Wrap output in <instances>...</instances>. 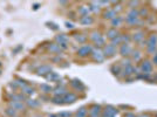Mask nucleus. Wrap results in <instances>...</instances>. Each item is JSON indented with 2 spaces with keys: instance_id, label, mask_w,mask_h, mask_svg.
<instances>
[{
  "instance_id": "1",
  "label": "nucleus",
  "mask_w": 157,
  "mask_h": 117,
  "mask_svg": "<svg viewBox=\"0 0 157 117\" xmlns=\"http://www.w3.org/2000/svg\"><path fill=\"white\" fill-rule=\"evenodd\" d=\"M147 49L150 54H155L157 52V35H150L147 41Z\"/></svg>"
},
{
  "instance_id": "2",
  "label": "nucleus",
  "mask_w": 157,
  "mask_h": 117,
  "mask_svg": "<svg viewBox=\"0 0 157 117\" xmlns=\"http://www.w3.org/2000/svg\"><path fill=\"white\" fill-rule=\"evenodd\" d=\"M138 16H140L138 12L135 11V8H133V9H130V11L128 12V14H127V16H126V22H127L128 25H135V23H137V21H138Z\"/></svg>"
},
{
  "instance_id": "3",
  "label": "nucleus",
  "mask_w": 157,
  "mask_h": 117,
  "mask_svg": "<svg viewBox=\"0 0 157 117\" xmlns=\"http://www.w3.org/2000/svg\"><path fill=\"white\" fill-rule=\"evenodd\" d=\"M93 46L91 45H82L81 47H78V55L80 57H87L88 55H90L91 54V52H93Z\"/></svg>"
},
{
  "instance_id": "4",
  "label": "nucleus",
  "mask_w": 157,
  "mask_h": 117,
  "mask_svg": "<svg viewBox=\"0 0 157 117\" xmlns=\"http://www.w3.org/2000/svg\"><path fill=\"white\" fill-rule=\"evenodd\" d=\"M52 72H53V68H52L51 65H41V66H39L38 69L35 70L36 75H39V76H45V77H46L49 73H52Z\"/></svg>"
},
{
  "instance_id": "5",
  "label": "nucleus",
  "mask_w": 157,
  "mask_h": 117,
  "mask_svg": "<svg viewBox=\"0 0 157 117\" xmlns=\"http://www.w3.org/2000/svg\"><path fill=\"white\" fill-rule=\"evenodd\" d=\"M90 55H91V57L95 62H103L104 59H106V56L103 54V50L101 48H94Z\"/></svg>"
},
{
  "instance_id": "6",
  "label": "nucleus",
  "mask_w": 157,
  "mask_h": 117,
  "mask_svg": "<svg viewBox=\"0 0 157 117\" xmlns=\"http://www.w3.org/2000/svg\"><path fill=\"white\" fill-rule=\"evenodd\" d=\"M8 107L12 108V109H14L18 113H22L27 108L26 104H25V102H16V101H8Z\"/></svg>"
},
{
  "instance_id": "7",
  "label": "nucleus",
  "mask_w": 157,
  "mask_h": 117,
  "mask_svg": "<svg viewBox=\"0 0 157 117\" xmlns=\"http://www.w3.org/2000/svg\"><path fill=\"white\" fill-rule=\"evenodd\" d=\"M102 114V108L98 104H93L88 109V117H101Z\"/></svg>"
},
{
  "instance_id": "8",
  "label": "nucleus",
  "mask_w": 157,
  "mask_h": 117,
  "mask_svg": "<svg viewBox=\"0 0 157 117\" xmlns=\"http://www.w3.org/2000/svg\"><path fill=\"white\" fill-rule=\"evenodd\" d=\"M102 50H103V54H104L106 57H111V56H114V55L117 53V48H116L115 46H113L111 43L106 45V46L103 47Z\"/></svg>"
},
{
  "instance_id": "9",
  "label": "nucleus",
  "mask_w": 157,
  "mask_h": 117,
  "mask_svg": "<svg viewBox=\"0 0 157 117\" xmlns=\"http://www.w3.org/2000/svg\"><path fill=\"white\" fill-rule=\"evenodd\" d=\"M133 52V48L130 46V43H122L120 46V54L122 56H129Z\"/></svg>"
},
{
  "instance_id": "10",
  "label": "nucleus",
  "mask_w": 157,
  "mask_h": 117,
  "mask_svg": "<svg viewBox=\"0 0 157 117\" xmlns=\"http://www.w3.org/2000/svg\"><path fill=\"white\" fill-rule=\"evenodd\" d=\"M53 95L54 96H60V97H64L67 93H68V90H67V88L65 87V86H58V87H55V88H53Z\"/></svg>"
},
{
  "instance_id": "11",
  "label": "nucleus",
  "mask_w": 157,
  "mask_h": 117,
  "mask_svg": "<svg viewBox=\"0 0 157 117\" xmlns=\"http://www.w3.org/2000/svg\"><path fill=\"white\" fill-rule=\"evenodd\" d=\"M102 111H103V116L106 117H116L117 113H118V110L111 106H107Z\"/></svg>"
},
{
  "instance_id": "12",
  "label": "nucleus",
  "mask_w": 157,
  "mask_h": 117,
  "mask_svg": "<svg viewBox=\"0 0 157 117\" xmlns=\"http://www.w3.org/2000/svg\"><path fill=\"white\" fill-rule=\"evenodd\" d=\"M141 70L143 74H150L153 72V63L149 60H144L141 65Z\"/></svg>"
},
{
  "instance_id": "13",
  "label": "nucleus",
  "mask_w": 157,
  "mask_h": 117,
  "mask_svg": "<svg viewBox=\"0 0 157 117\" xmlns=\"http://www.w3.org/2000/svg\"><path fill=\"white\" fill-rule=\"evenodd\" d=\"M27 97L22 93H14L9 95V101H16V102H26Z\"/></svg>"
},
{
  "instance_id": "14",
  "label": "nucleus",
  "mask_w": 157,
  "mask_h": 117,
  "mask_svg": "<svg viewBox=\"0 0 157 117\" xmlns=\"http://www.w3.org/2000/svg\"><path fill=\"white\" fill-rule=\"evenodd\" d=\"M47 49L51 52V53H53V54H56V55H60V53H62V49H61V47L56 43V42H53V43H49L48 46H47Z\"/></svg>"
},
{
  "instance_id": "15",
  "label": "nucleus",
  "mask_w": 157,
  "mask_h": 117,
  "mask_svg": "<svg viewBox=\"0 0 157 117\" xmlns=\"http://www.w3.org/2000/svg\"><path fill=\"white\" fill-rule=\"evenodd\" d=\"M64 104H69V103H74L78 99V96L74 93H67L64 97Z\"/></svg>"
},
{
  "instance_id": "16",
  "label": "nucleus",
  "mask_w": 157,
  "mask_h": 117,
  "mask_svg": "<svg viewBox=\"0 0 157 117\" xmlns=\"http://www.w3.org/2000/svg\"><path fill=\"white\" fill-rule=\"evenodd\" d=\"M25 104H26L27 108H32V109H36V108H39L41 106L40 101L34 100V99H27L26 102H25Z\"/></svg>"
},
{
  "instance_id": "17",
  "label": "nucleus",
  "mask_w": 157,
  "mask_h": 117,
  "mask_svg": "<svg viewBox=\"0 0 157 117\" xmlns=\"http://www.w3.org/2000/svg\"><path fill=\"white\" fill-rule=\"evenodd\" d=\"M20 90H21V93H22L26 97H27V96H31V95H33V94L35 93V89H34L31 84H26V86L22 87Z\"/></svg>"
},
{
  "instance_id": "18",
  "label": "nucleus",
  "mask_w": 157,
  "mask_h": 117,
  "mask_svg": "<svg viewBox=\"0 0 157 117\" xmlns=\"http://www.w3.org/2000/svg\"><path fill=\"white\" fill-rule=\"evenodd\" d=\"M117 16V12H115V9L114 8H108L106 12H104V14H103V18L104 19H108V20H113L114 18H116Z\"/></svg>"
},
{
  "instance_id": "19",
  "label": "nucleus",
  "mask_w": 157,
  "mask_h": 117,
  "mask_svg": "<svg viewBox=\"0 0 157 117\" xmlns=\"http://www.w3.org/2000/svg\"><path fill=\"white\" fill-rule=\"evenodd\" d=\"M55 41H56L58 45H68L69 39L66 34H59V35L55 36Z\"/></svg>"
},
{
  "instance_id": "20",
  "label": "nucleus",
  "mask_w": 157,
  "mask_h": 117,
  "mask_svg": "<svg viewBox=\"0 0 157 117\" xmlns=\"http://www.w3.org/2000/svg\"><path fill=\"white\" fill-rule=\"evenodd\" d=\"M46 80L47 81H51V82H58V81L61 80V76H60V74H58L55 72H52V73H49L46 76Z\"/></svg>"
},
{
  "instance_id": "21",
  "label": "nucleus",
  "mask_w": 157,
  "mask_h": 117,
  "mask_svg": "<svg viewBox=\"0 0 157 117\" xmlns=\"http://www.w3.org/2000/svg\"><path fill=\"white\" fill-rule=\"evenodd\" d=\"M78 21H80V23H81V25L89 26V25H91V23L94 22V19H93V16L88 15V16H81Z\"/></svg>"
},
{
  "instance_id": "22",
  "label": "nucleus",
  "mask_w": 157,
  "mask_h": 117,
  "mask_svg": "<svg viewBox=\"0 0 157 117\" xmlns=\"http://www.w3.org/2000/svg\"><path fill=\"white\" fill-rule=\"evenodd\" d=\"M75 117H88V108L87 107H81L76 110V113L74 114Z\"/></svg>"
},
{
  "instance_id": "23",
  "label": "nucleus",
  "mask_w": 157,
  "mask_h": 117,
  "mask_svg": "<svg viewBox=\"0 0 157 117\" xmlns=\"http://www.w3.org/2000/svg\"><path fill=\"white\" fill-rule=\"evenodd\" d=\"M118 35H120V33H118V30H117L116 28H110V29L107 30V38L110 39V40L115 39V38L118 36Z\"/></svg>"
},
{
  "instance_id": "24",
  "label": "nucleus",
  "mask_w": 157,
  "mask_h": 117,
  "mask_svg": "<svg viewBox=\"0 0 157 117\" xmlns=\"http://www.w3.org/2000/svg\"><path fill=\"white\" fill-rule=\"evenodd\" d=\"M78 14L81 15V16H88L89 15V12H90V9H89V6H86V5H83V6H80L78 7Z\"/></svg>"
},
{
  "instance_id": "25",
  "label": "nucleus",
  "mask_w": 157,
  "mask_h": 117,
  "mask_svg": "<svg viewBox=\"0 0 157 117\" xmlns=\"http://www.w3.org/2000/svg\"><path fill=\"white\" fill-rule=\"evenodd\" d=\"M40 90H41L42 94H51L53 91V88L49 84H47V83H42L40 86Z\"/></svg>"
},
{
  "instance_id": "26",
  "label": "nucleus",
  "mask_w": 157,
  "mask_h": 117,
  "mask_svg": "<svg viewBox=\"0 0 157 117\" xmlns=\"http://www.w3.org/2000/svg\"><path fill=\"white\" fill-rule=\"evenodd\" d=\"M122 22H123V19H122V16H116V18H114V19L110 21V23H111L113 28H116V27L121 26V25H122Z\"/></svg>"
},
{
  "instance_id": "27",
  "label": "nucleus",
  "mask_w": 157,
  "mask_h": 117,
  "mask_svg": "<svg viewBox=\"0 0 157 117\" xmlns=\"http://www.w3.org/2000/svg\"><path fill=\"white\" fill-rule=\"evenodd\" d=\"M71 84H72V87H73V88H75L76 90H84V86L82 84V82H81V81H78V80H72Z\"/></svg>"
},
{
  "instance_id": "28",
  "label": "nucleus",
  "mask_w": 157,
  "mask_h": 117,
  "mask_svg": "<svg viewBox=\"0 0 157 117\" xmlns=\"http://www.w3.org/2000/svg\"><path fill=\"white\" fill-rule=\"evenodd\" d=\"M122 73H123L124 76H129V75H131L133 73H135V68L133 67V65L127 66V67H124V69L122 70Z\"/></svg>"
},
{
  "instance_id": "29",
  "label": "nucleus",
  "mask_w": 157,
  "mask_h": 117,
  "mask_svg": "<svg viewBox=\"0 0 157 117\" xmlns=\"http://www.w3.org/2000/svg\"><path fill=\"white\" fill-rule=\"evenodd\" d=\"M89 9L91 11V12H94V13H98L100 12V6L97 5V2H95V1H91V2H89Z\"/></svg>"
},
{
  "instance_id": "30",
  "label": "nucleus",
  "mask_w": 157,
  "mask_h": 117,
  "mask_svg": "<svg viewBox=\"0 0 157 117\" xmlns=\"http://www.w3.org/2000/svg\"><path fill=\"white\" fill-rule=\"evenodd\" d=\"M5 114H6V116L7 117H16L18 116V111H15L14 109H12V108H9V107L6 108Z\"/></svg>"
},
{
  "instance_id": "31",
  "label": "nucleus",
  "mask_w": 157,
  "mask_h": 117,
  "mask_svg": "<svg viewBox=\"0 0 157 117\" xmlns=\"http://www.w3.org/2000/svg\"><path fill=\"white\" fill-rule=\"evenodd\" d=\"M51 102H52L53 104L60 106V104H64V99L60 97V96H53V99L51 100Z\"/></svg>"
},
{
  "instance_id": "32",
  "label": "nucleus",
  "mask_w": 157,
  "mask_h": 117,
  "mask_svg": "<svg viewBox=\"0 0 157 117\" xmlns=\"http://www.w3.org/2000/svg\"><path fill=\"white\" fill-rule=\"evenodd\" d=\"M143 38H144V34H143V32H137V33H135V34H134V36H133L134 41H136V42H140V41H142V40H143Z\"/></svg>"
},
{
  "instance_id": "33",
  "label": "nucleus",
  "mask_w": 157,
  "mask_h": 117,
  "mask_svg": "<svg viewBox=\"0 0 157 117\" xmlns=\"http://www.w3.org/2000/svg\"><path fill=\"white\" fill-rule=\"evenodd\" d=\"M100 38H102V34H101L100 32H93V33L90 34V40H91L93 42H95V41L98 40Z\"/></svg>"
},
{
  "instance_id": "34",
  "label": "nucleus",
  "mask_w": 157,
  "mask_h": 117,
  "mask_svg": "<svg viewBox=\"0 0 157 117\" xmlns=\"http://www.w3.org/2000/svg\"><path fill=\"white\" fill-rule=\"evenodd\" d=\"M75 40L78 41V43H84L86 40H87V36L84 34H76L75 35Z\"/></svg>"
},
{
  "instance_id": "35",
  "label": "nucleus",
  "mask_w": 157,
  "mask_h": 117,
  "mask_svg": "<svg viewBox=\"0 0 157 117\" xmlns=\"http://www.w3.org/2000/svg\"><path fill=\"white\" fill-rule=\"evenodd\" d=\"M111 72H113V74H114V75H118L120 73H122L121 67H120L118 65H117V66H116V65H114V66L111 67Z\"/></svg>"
},
{
  "instance_id": "36",
  "label": "nucleus",
  "mask_w": 157,
  "mask_h": 117,
  "mask_svg": "<svg viewBox=\"0 0 157 117\" xmlns=\"http://www.w3.org/2000/svg\"><path fill=\"white\" fill-rule=\"evenodd\" d=\"M58 116L59 117H72L73 116V113L72 111H61V113H59L58 114Z\"/></svg>"
},
{
  "instance_id": "37",
  "label": "nucleus",
  "mask_w": 157,
  "mask_h": 117,
  "mask_svg": "<svg viewBox=\"0 0 157 117\" xmlns=\"http://www.w3.org/2000/svg\"><path fill=\"white\" fill-rule=\"evenodd\" d=\"M15 81H16V83L19 84V87H20V89H21L22 87H25L26 84H28V83H27V82H26L25 80H22V79H19V77H16V79H15Z\"/></svg>"
},
{
  "instance_id": "38",
  "label": "nucleus",
  "mask_w": 157,
  "mask_h": 117,
  "mask_svg": "<svg viewBox=\"0 0 157 117\" xmlns=\"http://www.w3.org/2000/svg\"><path fill=\"white\" fill-rule=\"evenodd\" d=\"M8 87H11L13 90H15V89H20V87H19V84L16 83V81L14 80V81H12V82H9L8 83Z\"/></svg>"
},
{
  "instance_id": "39",
  "label": "nucleus",
  "mask_w": 157,
  "mask_h": 117,
  "mask_svg": "<svg viewBox=\"0 0 157 117\" xmlns=\"http://www.w3.org/2000/svg\"><path fill=\"white\" fill-rule=\"evenodd\" d=\"M133 57H134V60H135V61H138V60L141 59V53H140V52H137V50H136V52H134V53H133Z\"/></svg>"
},
{
  "instance_id": "40",
  "label": "nucleus",
  "mask_w": 157,
  "mask_h": 117,
  "mask_svg": "<svg viewBox=\"0 0 157 117\" xmlns=\"http://www.w3.org/2000/svg\"><path fill=\"white\" fill-rule=\"evenodd\" d=\"M66 27L69 28V29H72V28H74V25L72 22H66Z\"/></svg>"
},
{
  "instance_id": "41",
  "label": "nucleus",
  "mask_w": 157,
  "mask_h": 117,
  "mask_svg": "<svg viewBox=\"0 0 157 117\" xmlns=\"http://www.w3.org/2000/svg\"><path fill=\"white\" fill-rule=\"evenodd\" d=\"M153 62L157 65V52L155 53V54H154V59H153Z\"/></svg>"
},
{
  "instance_id": "42",
  "label": "nucleus",
  "mask_w": 157,
  "mask_h": 117,
  "mask_svg": "<svg viewBox=\"0 0 157 117\" xmlns=\"http://www.w3.org/2000/svg\"><path fill=\"white\" fill-rule=\"evenodd\" d=\"M129 5H130V6H137L138 2H137V1H131V2H129Z\"/></svg>"
},
{
  "instance_id": "43",
  "label": "nucleus",
  "mask_w": 157,
  "mask_h": 117,
  "mask_svg": "<svg viewBox=\"0 0 157 117\" xmlns=\"http://www.w3.org/2000/svg\"><path fill=\"white\" fill-rule=\"evenodd\" d=\"M47 117H59V116H58V114H48Z\"/></svg>"
},
{
  "instance_id": "44",
  "label": "nucleus",
  "mask_w": 157,
  "mask_h": 117,
  "mask_svg": "<svg viewBox=\"0 0 157 117\" xmlns=\"http://www.w3.org/2000/svg\"><path fill=\"white\" fill-rule=\"evenodd\" d=\"M33 7H34V9H38V8L40 7V5H39V4H35V5L33 6Z\"/></svg>"
},
{
  "instance_id": "45",
  "label": "nucleus",
  "mask_w": 157,
  "mask_h": 117,
  "mask_svg": "<svg viewBox=\"0 0 157 117\" xmlns=\"http://www.w3.org/2000/svg\"><path fill=\"white\" fill-rule=\"evenodd\" d=\"M137 117H150V116H149V115H143V114H142V115H138Z\"/></svg>"
},
{
  "instance_id": "46",
  "label": "nucleus",
  "mask_w": 157,
  "mask_h": 117,
  "mask_svg": "<svg viewBox=\"0 0 157 117\" xmlns=\"http://www.w3.org/2000/svg\"><path fill=\"white\" fill-rule=\"evenodd\" d=\"M38 117H42V116H38Z\"/></svg>"
},
{
  "instance_id": "47",
  "label": "nucleus",
  "mask_w": 157,
  "mask_h": 117,
  "mask_svg": "<svg viewBox=\"0 0 157 117\" xmlns=\"http://www.w3.org/2000/svg\"><path fill=\"white\" fill-rule=\"evenodd\" d=\"M103 117H106V116H103Z\"/></svg>"
}]
</instances>
